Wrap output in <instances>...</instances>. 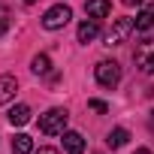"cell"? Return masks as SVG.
I'll return each instance as SVG.
<instances>
[{"label": "cell", "instance_id": "1", "mask_svg": "<svg viewBox=\"0 0 154 154\" xmlns=\"http://www.w3.org/2000/svg\"><path fill=\"white\" fill-rule=\"evenodd\" d=\"M66 121H69V115H66V109H48L45 115H39V130L45 133V136H63V130H66Z\"/></svg>", "mask_w": 154, "mask_h": 154}, {"label": "cell", "instance_id": "2", "mask_svg": "<svg viewBox=\"0 0 154 154\" xmlns=\"http://www.w3.org/2000/svg\"><path fill=\"white\" fill-rule=\"evenodd\" d=\"M69 18H72V9H69L66 3H57V6H51V9L42 15V27H45V30H60V27L69 24Z\"/></svg>", "mask_w": 154, "mask_h": 154}, {"label": "cell", "instance_id": "16", "mask_svg": "<svg viewBox=\"0 0 154 154\" xmlns=\"http://www.w3.org/2000/svg\"><path fill=\"white\" fill-rule=\"evenodd\" d=\"M88 106H91V109H94V112H100V115H106V112H109V106H106V103H103V100H91V103H88Z\"/></svg>", "mask_w": 154, "mask_h": 154}, {"label": "cell", "instance_id": "17", "mask_svg": "<svg viewBox=\"0 0 154 154\" xmlns=\"http://www.w3.org/2000/svg\"><path fill=\"white\" fill-rule=\"evenodd\" d=\"M33 154H60V151H57V148H48V145H45V148H39V151H33Z\"/></svg>", "mask_w": 154, "mask_h": 154}, {"label": "cell", "instance_id": "6", "mask_svg": "<svg viewBox=\"0 0 154 154\" xmlns=\"http://www.w3.org/2000/svg\"><path fill=\"white\" fill-rule=\"evenodd\" d=\"M63 151L66 154H82L85 151V139L75 130H63Z\"/></svg>", "mask_w": 154, "mask_h": 154}, {"label": "cell", "instance_id": "7", "mask_svg": "<svg viewBox=\"0 0 154 154\" xmlns=\"http://www.w3.org/2000/svg\"><path fill=\"white\" fill-rule=\"evenodd\" d=\"M85 12H88V18L100 21V18H106V15L112 12V3H109V0H88V3H85Z\"/></svg>", "mask_w": 154, "mask_h": 154}, {"label": "cell", "instance_id": "19", "mask_svg": "<svg viewBox=\"0 0 154 154\" xmlns=\"http://www.w3.org/2000/svg\"><path fill=\"white\" fill-rule=\"evenodd\" d=\"M133 154H151V151H148V148H136Z\"/></svg>", "mask_w": 154, "mask_h": 154}, {"label": "cell", "instance_id": "15", "mask_svg": "<svg viewBox=\"0 0 154 154\" xmlns=\"http://www.w3.org/2000/svg\"><path fill=\"white\" fill-rule=\"evenodd\" d=\"M9 24H12V12H9V6L0 3V36L9 30Z\"/></svg>", "mask_w": 154, "mask_h": 154}, {"label": "cell", "instance_id": "21", "mask_svg": "<svg viewBox=\"0 0 154 154\" xmlns=\"http://www.w3.org/2000/svg\"><path fill=\"white\" fill-rule=\"evenodd\" d=\"M24 3H36V0H24Z\"/></svg>", "mask_w": 154, "mask_h": 154}, {"label": "cell", "instance_id": "18", "mask_svg": "<svg viewBox=\"0 0 154 154\" xmlns=\"http://www.w3.org/2000/svg\"><path fill=\"white\" fill-rule=\"evenodd\" d=\"M121 3H124V6H139L142 0H121Z\"/></svg>", "mask_w": 154, "mask_h": 154}, {"label": "cell", "instance_id": "20", "mask_svg": "<svg viewBox=\"0 0 154 154\" xmlns=\"http://www.w3.org/2000/svg\"><path fill=\"white\" fill-rule=\"evenodd\" d=\"M151 130H154V112H151Z\"/></svg>", "mask_w": 154, "mask_h": 154}, {"label": "cell", "instance_id": "10", "mask_svg": "<svg viewBox=\"0 0 154 154\" xmlns=\"http://www.w3.org/2000/svg\"><path fill=\"white\" fill-rule=\"evenodd\" d=\"M27 121H30V106L21 103V106H12V109H9V124H12V127H24Z\"/></svg>", "mask_w": 154, "mask_h": 154}, {"label": "cell", "instance_id": "5", "mask_svg": "<svg viewBox=\"0 0 154 154\" xmlns=\"http://www.w3.org/2000/svg\"><path fill=\"white\" fill-rule=\"evenodd\" d=\"M130 30H133V21L130 18H115L112 27L106 30V45H121L130 36Z\"/></svg>", "mask_w": 154, "mask_h": 154}, {"label": "cell", "instance_id": "12", "mask_svg": "<svg viewBox=\"0 0 154 154\" xmlns=\"http://www.w3.org/2000/svg\"><path fill=\"white\" fill-rule=\"evenodd\" d=\"M12 154H33V139L27 133H15L12 139Z\"/></svg>", "mask_w": 154, "mask_h": 154}, {"label": "cell", "instance_id": "13", "mask_svg": "<svg viewBox=\"0 0 154 154\" xmlns=\"http://www.w3.org/2000/svg\"><path fill=\"white\" fill-rule=\"evenodd\" d=\"M30 69H33L36 75H48V72H51V57H48V54H36V57L30 60Z\"/></svg>", "mask_w": 154, "mask_h": 154}, {"label": "cell", "instance_id": "4", "mask_svg": "<svg viewBox=\"0 0 154 154\" xmlns=\"http://www.w3.org/2000/svg\"><path fill=\"white\" fill-rule=\"evenodd\" d=\"M133 60H136V66L142 69V72H154V39H142L139 45H136V51H133Z\"/></svg>", "mask_w": 154, "mask_h": 154}, {"label": "cell", "instance_id": "9", "mask_svg": "<svg viewBox=\"0 0 154 154\" xmlns=\"http://www.w3.org/2000/svg\"><path fill=\"white\" fill-rule=\"evenodd\" d=\"M97 36H100V21L88 18V21L79 24V42H94Z\"/></svg>", "mask_w": 154, "mask_h": 154}, {"label": "cell", "instance_id": "8", "mask_svg": "<svg viewBox=\"0 0 154 154\" xmlns=\"http://www.w3.org/2000/svg\"><path fill=\"white\" fill-rule=\"evenodd\" d=\"M15 91H18V82H15V75H0V106H6L12 97H15Z\"/></svg>", "mask_w": 154, "mask_h": 154}, {"label": "cell", "instance_id": "3", "mask_svg": "<svg viewBox=\"0 0 154 154\" xmlns=\"http://www.w3.org/2000/svg\"><path fill=\"white\" fill-rule=\"evenodd\" d=\"M94 75L103 88H115L121 82V66H118V60H100L94 66Z\"/></svg>", "mask_w": 154, "mask_h": 154}, {"label": "cell", "instance_id": "11", "mask_svg": "<svg viewBox=\"0 0 154 154\" xmlns=\"http://www.w3.org/2000/svg\"><path fill=\"white\" fill-rule=\"evenodd\" d=\"M133 27L136 30H151L154 27V6H142L139 15H136V21H133Z\"/></svg>", "mask_w": 154, "mask_h": 154}, {"label": "cell", "instance_id": "14", "mask_svg": "<svg viewBox=\"0 0 154 154\" xmlns=\"http://www.w3.org/2000/svg\"><path fill=\"white\" fill-rule=\"evenodd\" d=\"M127 139H130V133L124 130V127H115L109 136H106V142H109V148H121V145H127Z\"/></svg>", "mask_w": 154, "mask_h": 154}]
</instances>
